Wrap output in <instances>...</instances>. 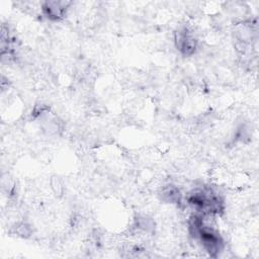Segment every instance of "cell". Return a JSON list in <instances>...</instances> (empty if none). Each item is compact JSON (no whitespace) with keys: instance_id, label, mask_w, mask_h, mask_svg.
<instances>
[{"instance_id":"obj_1","label":"cell","mask_w":259,"mask_h":259,"mask_svg":"<svg viewBox=\"0 0 259 259\" xmlns=\"http://www.w3.org/2000/svg\"><path fill=\"white\" fill-rule=\"evenodd\" d=\"M174 45L183 57H190L195 54L198 41L189 27L181 25L174 31Z\"/></svg>"},{"instance_id":"obj_2","label":"cell","mask_w":259,"mask_h":259,"mask_svg":"<svg viewBox=\"0 0 259 259\" xmlns=\"http://www.w3.org/2000/svg\"><path fill=\"white\" fill-rule=\"evenodd\" d=\"M71 2L67 1H46L41 4L42 14L52 21H58L65 17Z\"/></svg>"},{"instance_id":"obj_3","label":"cell","mask_w":259,"mask_h":259,"mask_svg":"<svg viewBox=\"0 0 259 259\" xmlns=\"http://www.w3.org/2000/svg\"><path fill=\"white\" fill-rule=\"evenodd\" d=\"M160 198L162 201L171 203V204H180L182 202V194L180 189L173 185L167 184L164 185L160 191Z\"/></svg>"},{"instance_id":"obj_4","label":"cell","mask_w":259,"mask_h":259,"mask_svg":"<svg viewBox=\"0 0 259 259\" xmlns=\"http://www.w3.org/2000/svg\"><path fill=\"white\" fill-rule=\"evenodd\" d=\"M135 227L145 233H150L154 230V221L148 217H138L135 221Z\"/></svg>"},{"instance_id":"obj_5","label":"cell","mask_w":259,"mask_h":259,"mask_svg":"<svg viewBox=\"0 0 259 259\" xmlns=\"http://www.w3.org/2000/svg\"><path fill=\"white\" fill-rule=\"evenodd\" d=\"M13 233L16 234L18 237L26 239L32 235V230L30 225L25 222H19L13 227Z\"/></svg>"}]
</instances>
